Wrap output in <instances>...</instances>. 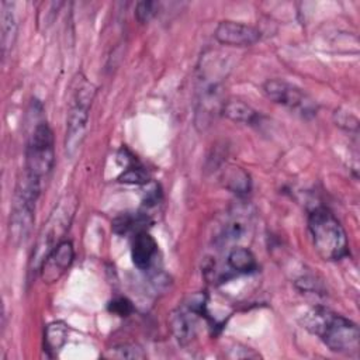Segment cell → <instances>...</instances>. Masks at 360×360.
<instances>
[{
  "instance_id": "obj_1",
  "label": "cell",
  "mask_w": 360,
  "mask_h": 360,
  "mask_svg": "<svg viewBox=\"0 0 360 360\" xmlns=\"http://www.w3.org/2000/svg\"><path fill=\"white\" fill-rule=\"evenodd\" d=\"M302 325L316 335L329 350L347 356L359 353L360 330L352 319L329 308L315 307L304 315Z\"/></svg>"
},
{
  "instance_id": "obj_2",
  "label": "cell",
  "mask_w": 360,
  "mask_h": 360,
  "mask_svg": "<svg viewBox=\"0 0 360 360\" xmlns=\"http://www.w3.org/2000/svg\"><path fill=\"white\" fill-rule=\"evenodd\" d=\"M226 76L224 62L202 55L198 65L197 97H195V127L207 129L218 114H222L225 104L222 80Z\"/></svg>"
},
{
  "instance_id": "obj_3",
  "label": "cell",
  "mask_w": 360,
  "mask_h": 360,
  "mask_svg": "<svg viewBox=\"0 0 360 360\" xmlns=\"http://www.w3.org/2000/svg\"><path fill=\"white\" fill-rule=\"evenodd\" d=\"M308 229L312 245L321 259L336 262L347 256V236L332 211L325 207H316L308 214Z\"/></svg>"
},
{
  "instance_id": "obj_4",
  "label": "cell",
  "mask_w": 360,
  "mask_h": 360,
  "mask_svg": "<svg viewBox=\"0 0 360 360\" xmlns=\"http://www.w3.org/2000/svg\"><path fill=\"white\" fill-rule=\"evenodd\" d=\"M41 184L42 180L25 172L17 181L8 221V236L14 246L24 243L31 233L35 221V205L41 194Z\"/></svg>"
},
{
  "instance_id": "obj_5",
  "label": "cell",
  "mask_w": 360,
  "mask_h": 360,
  "mask_svg": "<svg viewBox=\"0 0 360 360\" xmlns=\"http://www.w3.org/2000/svg\"><path fill=\"white\" fill-rule=\"evenodd\" d=\"M96 94V87L84 76L75 80V87L69 104L66 131H65V150L72 159L80 150L87 134L90 107Z\"/></svg>"
},
{
  "instance_id": "obj_6",
  "label": "cell",
  "mask_w": 360,
  "mask_h": 360,
  "mask_svg": "<svg viewBox=\"0 0 360 360\" xmlns=\"http://www.w3.org/2000/svg\"><path fill=\"white\" fill-rule=\"evenodd\" d=\"M76 210V202L69 197L59 201L58 207L52 211L48 221L44 224L38 238L35 248L32 250L30 259V271H39V267L44 259L49 255V252L62 242V236L69 229L73 214Z\"/></svg>"
},
{
  "instance_id": "obj_7",
  "label": "cell",
  "mask_w": 360,
  "mask_h": 360,
  "mask_svg": "<svg viewBox=\"0 0 360 360\" xmlns=\"http://www.w3.org/2000/svg\"><path fill=\"white\" fill-rule=\"evenodd\" d=\"M55 165L53 132L46 121H38L31 129L25 145L24 172L42 180Z\"/></svg>"
},
{
  "instance_id": "obj_8",
  "label": "cell",
  "mask_w": 360,
  "mask_h": 360,
  "mask_svg": "<svg viewBox=\"0 0 360 360\" xmlns=\"http://www.w3.org/2000/svg\"><path fill=\"white\" fill-rule=\"evenodd\" d=\"M264 96L287 110L301 115L302 118H312L318 112V104L301 87L288 83L283 79H269L263 83Z\"/></svg>"
},
{
  "instance_id": "obj_9",
  "label": "cell",
  "mask_w": 360,
  "mask_h": 360,
  "mask_svg": "<svg viewBox=\"0 0 360 360\" xmlns=\"http://www.w3.org/2000/svg\"><path fill=\"white\" fill-rule=\"evenodd\" d=\"M214 37L222 45L243 48L255 45L262 38V32L253 25L225 20L218 22Z\"/></svg>"
},
{
  "instance_id": "obj_10",
  "label": "cell",
  "mask_w": 360,
  "mask_h": 360,
  "mask_svg": "<svg viewBox=\"0 0 360 360\" xmlns=\"http://www.w3.org/2000/svg\"><path fill=\"white\" fill-rule=\"evenodd\" d=\"M75 259V248L70 240L63 239L60 243H58L49 255L44 259L39 273L46 284H52L58 281L72 266Z\"/></svg>"
},
{
  "instance_id": "obj_11",
  "label": "cell",
  "mask_w": 360,
  "mask_h": 360,
  "mask_svg": "<svg viewBox=\"0 0 360 360\" xmlns=\"http://www.w3.org/2000/svg\"><path fill=\"white\" fill-rule=\"evenodd\" d=\"M198 315L200 314L188 302L176 308L170 314V318H169L170 329L180 345L186 346L194 339Z\"/></svg>"
},
{
  "instance_id": "obj_12",
  "label": "cell",
  "mask_w": 360,
  "mask_h": 360,
  "mask_svg": "<svg viewBox=\"0 0 360 360\" xmlns=\"http://www.w3.org/2000/svg\"><path fill=\"white\" fill-rule=\"evenodd\" d=\"M156 255H158V243L149 232L141 231L134 235L131 256H132L134 264L139 270H149L150 266L153 264Z\"/></svg>"
},
{
  "instance_id": "obj_13",
  "label": "cell",
  "mask_w": 360,
  "mask_h": 360,
  "mask_svg": "<svg viewBox=\"0 0 360 360\" xmlns=\"http://www.w3.org/2000/svg\"><path fill=\"white\" fill-rule=\"evenodd\" d=\"M0 31H1V52L6 56L14 46L17 38V20L14 14V6L10 1H1L0 4Z\"/></svg>"
},
{
  "instance_id": "obj_14",
  "label": "cell",
  "mask_w": 360,
  "mask_h": 360,
  "mask_svg": "<svg viewBox=\"0 0 360 360\" xmlns=\"http://www.w3.org/2000/svg\"><path fill=\"white\" fill-rule=\"evenodd\" d=\"M248 224H249V215H242L240 210H238V212L235 214H231V217L225 221L219 233L217 235L215 243L219 246H224V245L240 240L246 233Z\"/></svg>"
},
{
  "instance_id": "obj_15",
  "label": "cell",
  "mask_w": 360,
  "mask_h": 360,
  "mask_svg": "<svg viewBox=\"0 0 360 360\" xmlns=\"http://www.w3.org/2000/svg\"><path fill=\"white\" fill-rule=\"evenodd\" d=\"M222 114L233 122L255 125L260 122V114L249 104L239 100H226L222 107Z\"/></svg>"
},
{
  "instance_id": "obj_16",
  "label": "cell",
  "mask_w": 360,
  "mask_h": 360,
  "mask_svg": "<svg viewBox=\"0 0 360 360\" xmlns=\"http://www.w3.org/2000/svg\"><path fill=\"white\" fill-rule=\"evenodd\" d=\"M226 263L231 270L239 273V274H250L257 270V262L255 255L242 246L232 248L228 253Z\"/></svg>"
},
{
  "instance_id": "obj_17",
  "label": "cell",
  "mask_w": 360,
  "mask_h": 360,
  "mask_svg": "<svg viewBox=\"0 0 360 360\" xmlns=\"http://www.w3.org/2000/svg\"><path fill=\"white\" fill-rule=\"evenodd\" d=\"M224 186L233 194L243 197L249 194L252 188V181L249 174L238 166H229L224 173Z\"/></svg>"
},
{
  "instance_id": "obj_18",
  "label": "cell",
  "mask_w": 360,
  "mask_h": 360,
  "mask_svg": "<svg viewBox=\"0 0 360 360\" xmlns=\"http://www.w3.org/2000/svg\"><path fill=\"white\" fill-rule=\"evenodd\" d=\"M149 217L146 214H121L112 221V231L118 235L138 233L146 231V224H149Z\"/></svg>"
},
{
  "instance_id": "obj_19",
  "label": "cell",
  "mask_w": 360,
  "mask_h": 360,
  "mask_svg": "<svg viewBox=\"0 0 360 360\" xmlns=\"http://www.w3.org/2000/svg\"><path fill=\"white\" fill-rule=\"evenodd\" d=\"M68 338V326L63 322H53L45 329V345L48 352L59 350Z\"/></svg>"
},
{
  "instance_id": "obj_20",
  "label": "cell",
  "mask_w": 360,
  "mask_h": 360,
  "mask_svg": "<svg viewBox=\"0 0 360 360\" xmlns=\"http://www.w3.org/2000/svg\"><path fill=\"white\" fill-rule=\"evenodd\" d=\"M148 179L146 170L138 165H129L118 177L120 181L129 184H145L148 183Z\"/></svg>"
},
{
  "instance_id": "obj_21",
  "label": "cell",
  "mask_w": 360,
  "mask_h": 360,
  "mask_svg": "<svg viewBox=\"0 0 360 360\" xmlns=\"http://www.w3.org/2000/svg\"><path fill=\"white\" fill-rule=\"evenodd\" d=\"M158 8L159 4L156 1H139L135 7V17L139 22L145 24L156 15Z\"/></svg>"
},
{
  "instance_id": "obj_22",
  "label": "cell",
  "mask_w": 360,
  "mask_h": 360,
  "mask_svg": "<svg viewBox=\"0 0 360 360\" xmlns=\"http://www.w3.org/2000/svg\"><path fill=\"white\" fill-rule=\"evenodd\" d=\"M111 357H118V359H143L145 353L138 345H120L112 349Z\"/></svg>"
},
{
  "instance_id": "obj_23",
  "label": "cell",
  "mask_w": 360,
  "mask_h": 360,
  "mask_svg": "<svg viewBox=\"0 0 360 360\" xmlns=\"http://www.w3.org/2000/svg\"><path fill=\"white\" fill-rule=\"evenodd\" d=\"M108 309L120 316H127L132 312V304L124 298V297H118L115 300H112L110 304H108Z\"/></svg>"
}]
</instances>
